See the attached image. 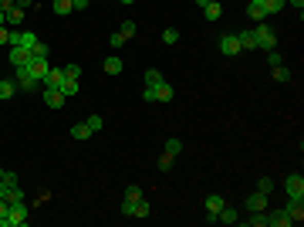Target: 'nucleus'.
Wrapping results in <instances>:
<instances>
[{
  "label": "nucleus",
  "instance_id": "46",
  "mask_svg": "<svg viewBox=\"0 0 304 227\" xmlns=\"http://www.w3.org/2000/svg\"><path fill=\"white\" fill-rule=\"evenodd\" d=\"M7 34H10V27H0V44L7 48Z\"/></svg>",
  "mask_w": 304,
  "mask_h": 227
},
{
  "label": "nucleus",
  "instance_id": "3",
  "mask_svg": "<svg viewBox=\"0 0 304 227\" xmlns=\"http://www.w3.org/2000/svg\"><path fill=\"white\" fill-rule=\"evenodd\" d=\"M284 190H288L291 200H304V177L301 173H291V177L284 180Z\"/></svg>",
  "mask_w": 304,
  "mask_h": 227
},
{
  "label": "nucleus",
  "instance_id": "48",
  "mask_svg": "<svg viewBox=\"0 0 304 227\" xmlns=\"http://www.w3.org/2000/svg\"><path fill=\"white\" fill-rule=\"evenodd\" d=\"M10 7H14V0H0V10H4V14H7Z\"/></svg>",
  "mask_w": 304,
  "mask_h": 227
},
{
  "label": "nucleus",
  "instance_id": "38",
  "mask_svg": "<svg viewBox=\"0 0 304 227\" xmlns=\"http://www.w3.org/2000/svg\"><path fill=\"white\" fill-rule=\"evenodd\" d=\"M173 166H176V163H173V156H169V153H162V156H159V170H162V173H169Z\"/></svg>",
  "mask_w": 304,
  "mask_h": 227
},
{
  "label": "nucleus",
  "instance_id": "11",
  "mask_svg": "<svg viewBox=\"0 0 304 227\" xmlns=\"http://www.w3.org/2000/svg\"><path fill=\"white\" fill-rule=\"evenodd\" d=\"M294 220L288 217V211H267V227H291Z\"/></svg>",
  "mask_w": 304,
  "mask_h": 227
},
{
  "label": "nucleus",
  "instance_id": "1",
  "mask_svg": "<svg viewBox=\"0 0 304 227\" xmlns=\"http://www.w3.org/2000/svg\"><path fill=\"white\" fill-rule=\"evenodd\" d=\"M14 81H17V92H37V85H41V81L31 75V68H27V65H17L14 68Z\"/></svg>",
  "mask_w": 304,
  "mask_h": 227
},
{
  "label": "nucleus",
  "instance_id": "28",
  "mask_svg": "<svg viewBox=\"0 0 304 227\" xmlns=\"http://www.w3.org/2000/svg\"><path fill=\"white\" fill-rule=\"evenodd\" d=\"M0 227H10V203H7V197L0 200Z\"/></svg>",
  "mask_w": 304,
  "mask_h": 227
},
{
  "label": "nucleus",
  "instance_id": "4",
  "mask_svg": "<svg viewBox=\"0 0 304 227\" xmlns=\"http://www.w3.org/2000/svg\"><path fill=\"white\" fill-rule=\"evenodd\" d=\"M220 55L233 58V55H243L240 41H237V34H220Z\"/></svg>",
  "mask_w": 304,
  "mask_h": 227
},
{
  "label": "nucleus",
  "instance_id": "49",
  "mask_svg": "<svg viewBox=\"0 0 304 227\" xmlns=\"http://www.w3.org/2000/svg\"><path fill=\"white\" fill-rule=\"evenodd\" d=\"M7 190H10V187H7V183H4V180H0V200L7 197Z\"/></svg>",
  "mask_w": 304,
  "mask_h": 227
},
{
  "label": "nucleus",
  "instance_id": "21",
  "mask_svg": "<svg viewBox=\"0 0 304 227\" xmlns=\"http://www.w3.org/2000/svg\"><path fill=\"white\" fill-rule=\"evenodd\" d=\"M203 14H206V21H220V17H223V4H216V0H210L206 7H203Z\"/></svg>",
  "mask_w": 304,
  "mask_h": 227
},
{
  "label": "nucleus",
  "instance_id": "27",
  "mask_svg": "<svg viewBox=\"0 0 304 227\" xmlns=\"http://www.w3.org/2000/svg\"><path fill=\"white\" fill-rule=\"evenodd\" d=\"M271 72H274V81H291V78H294L288 65H277V68H271Z\"/></svg>",
  "mask_w": 304,
  "mask_h": 227
},
{
  "label": "nucleus",
  "instance_id": "30",
  "mask_svg": "<svg viewBox=\"0 0 304 227\" xmlns=\"http://www.w3.org/2000/svg\"><path fill=\"white\" fill-rule=\"evenodd\" d=\"M159 81H162V75L156 72V68H149V72H145V89H156Z\"/></svg>",
  "mask_w": 304,
  "mask_h": 227
},
{
  "label": "nucleus",
  "instance_id": "35",
  "mask_svg": "<svg viewBox=\"0 0 304 227\" xmlns=\"http://www.w3.org/2000/svg\"><path fill=\"white\" fill-rule=\"evenodd\" d=\"M119 31L125 34L128 41H132V38H136V21H122V24H119Z\"/></svg>",
  "mask_w": 304,
  "mask_h": 227
},
{
  "label": "nucleus",
  "instance_id": "34",
  "mask_svg": "<svg viewBox=\"0 0 304 227\" xmlns=\"http://www.w3.org/2000/svg\"><path fill=\"white\" fill-rule=\"evenodd\" d=\"M21 200H24V190H21V183H17V187L7 190V203H21Z\"/></svg>",
  "mask_w": 304,
  "mask_h": 227
},
{
  "label": "nucleus",
  "instance_id": "33",
  "mask_svg": "<svg viewBox=\"0 0 304 227\" xmlns=\"http://www.w3.org/2000/svg\"><path fill=\"white\" fill-rule=\"evenodd\" d=\"M48 55H51V48L44 44V41H37V44L31 48V58H48Z\"/></svg>",
  "mask_w": 304,
  "mask_h": 227
},
{
  "label": "nucleus",
  "instance_id": "44",
  "mask_svg": "<svg viewBox=\"0 0 304 227\" xmlns=\"http://www.w3.org/2000/svg\"><path fill=\"white\" fill-rule=\"evenodd\" d=\"M71 7H74V10H88L91 0H71Z\"/></svg>",
  "mask_w": 304,
  "mask_h": 227
},
{
  "label": "nucleus",
  "instance_id": "9",
  "mask_svg": "<svg viewBox=\"0 0 304 227\" xmlns=\"http://www.w3.org/2000/svg\"><path fill=\"white\" fill-rule=\"evenodd\" d=\"M152 95H156V102H162V106H166V102H173V98H176V92H173V85H169V81H159V85L152 89Z\"/></svg>",
  "mask_w": 304,
  "mask_h": 227
},
{
  "label": "nucleus",
  "instance_id": "50",
  "mask_svg": "<svg viewBox=\"0 0 304 227\" xmlns=\"http://www.w3.org/2000/svg\"><path fill=\"white\" fill-rule=\"evenodd\" d=\"M0 27H7V14L4 10H0Z\"/></svg>",
  "mask_w": 304,
  "mask_h": 227
},
{
  "label": "nucleus",
  "instance_id": "25",
  "mask_svg": "<svg viewBox=\"0 0 304 227\" xmlns=\"http://www.w3.org/2000/svg\"><path fill=\"white\" fill-rule=\"evenodd\" d=\"M61 95H64V98L78 95V78H64V81H61Z\"/></svg>",
  "mask_w": 304,
  "mask_h": 227
},
{
  "label": "nucleus",
  "instance_id": "10",
  "mask_svg": "<svg viewBox=\"0 0 304 227\" xmlns=\"http://www.w3.org/2000/svg\"><path fill=\"white\" fill-rule=\"evenodd\" d=\"M64 102L68 98L61 95V89H44V106L48 109H64Z\"/></svg>",
  "mask_w": 304,
  "mask_h": 227
},
{
  "label": "nucleus",
  "instance_id": "17",
  "mask_svg": "<svg viewBox=\"0 0 304 227\" xmlns=\"http://www.w3.org/2000/svg\"><path fill=\"white\" fill-rule=\"evenodd\" d=\"M284 211H288V217L297 224V220H304V200H291L288 207H284Z\"/></svg>",
  "mask_w": 304,
  "mask_h": 227
},
{
  "label": "nucleus",
  "instance_id": "6",
  "mask_svg": "<svg viewBox=\"0 0 304 227\" xmlns=\"http://www.w3.org/2000/svg\"><path fill=\"white\" fill-rule=\"evenodd\" d=\"M247 17L254 21V24H264V21H267L264 4H260V0H247Z\"/></svg>",
  "mask_w": 304,
  "mask_h": 227
},
{
  "label": "nucleus",
  "instance_id": "2",
  "mask_svg": "<svg viewBox=\"0 0 304 227\" xmlns=\"http://www.w3.org/2000/svg\"><path fill=\"white\" fill-rule=\"evenodd\" d=\"M254 38H257V51L277 48V38H274V31H271L267 24H257V27H254Z\"/></svg>",
  "mask_w": 304,
  "mask_h": 227
},
{
  "label": "nucleus",
  "instance_id": "53",
  "mask_svg": "<svg viewBox=\"0 0 304 227\" xmlns=\"http://www.w3.org/2000/svg\"><path fill=\"white\" fill-rule=\"evenodd\" d=\"M0 177H4V166H0Z\"/></svg>",
  "mask_w": 304,
  "mask_h": 227
},
{
  "label": "nucleus",
  "instance_id": "20",
  "mask_svg": "<svg viewBox=\"0 0 304 227\" xmlns=\"http://www.w3.org/2000/svg\"><path fill=\"white\" fill-rule=\"evenodd\" d=\"M162 153H169V156H173V160H176V156L183 153V139L169 136V139H166V146H162Z\"/></svg>",
  "mask_w": 304,
  "mask_h": 227
},
{
  "label": "nucleus",
  "instance_id": "51",
  "mask_svg": "<svg viewBox=\"0 0 304 227\" xmlns=\"http://www.w3.org/2000/svg\"><path fill=\"white\" fill-rule=\"evenodd\" d=\"M193 4H196V7H206V4H210V0H193Z\"/></svg>",
  "mask_w": 304,
  "mask_h": 227
},
{
  "label": "nucleus",
  "instance_id": "19",
  "mask_svg": "<svg viewBox=\"0 0 304 227\" xmlns=\"http://www.w3.org/2000/svg\"><path fill=\"white\" fill-rule=\"evenodd\" d=\"M122 68H125V61H122L119 55H108V58H105V72H108V75H122Z\"/></svg>",
  "mask_w": 304,
  "mask_h": 227
},
{
  "label": "nucleus",
  "instance_id": "15",
  "mask_svg": "<svg viewBox=\"0 0 304 227\" xmlns=\"http://www.w3.org/2000/svg\"><path fill=\"white\" fill-rule=\"evenodd\" d=\"M7 55H10V65H27V61H31V48H10L7 51Z\"/></svg>",
  "mask_w": 304,
  "mask_h": 227
},
{
  "label": "nucleus",
  "instance_id": "18",
  "mask_svg": "<svg viewBox=\"0 0 304 227\" xmlns=\"http://www.w3.org/2000/svg\"><path fill=\"white\" fill-rule=\"evenodd\" d=\"M216 220H220V224H237V220H240V211H237V207H223V211L216 214Z\"/></svg>",
  "mask_w": 304,
  "mask_h": 227
},
{
  "label": "nucleus",
  "instance_id": "22",
  "mask_svg": "<svg viewBox=\"0 0 304 227\" xmlns=\"http://www.w3.org/2000/svg\"><path fill=\"white\" fill-rule=\"evenodd\" d=\"M88 136H91L88 122H74V126H71V139H78V143H85Z\"/></svg>",
  "mask_w": 304,
  "mask_h": 227
},
{
  "label": "nucleus",
  "instance_id": "52",
  "mask_svg": "<svg viewBox=\"0 0 304 227\" xmlns=\"http://www.w3.org/2000/svg\"><path fill=\"white\" fill-rule=\"evenodd\" d=\"M119 4H136V0H119Z\"/></svg>",
  "mask_w": 304,
  "mask_h": 227
},
{
  "label": "nucleus",
  "instance_id": "31",
  "mask_svg": "<svg viewBox=\"0 0 304 227\" xmlns=\"http://www.w3.org/2000/svg\"><path fill=\"white\" fill-rule=\"evenodd\" d=\"M71 10H74V7H71V0H54V14H58V17L71 14Z\"/></svg>",
  "mask_w": 304,
  "mask_h": 227
},
{
  "label": "nucleus",
  "instance_id": "12",
  "mask_svg": "<svg viewBox=\"0 0 304 227\" xmlns=\"http://www.w3.org/2000/svg\"><path fill=\"white\" fill-rule=\"evenodd\" d=\"M27 68H31V75H34V78H44V75H48V68H51V61H48V58H31V61H27Z\"/></svg>",
  "mask_w": 304,
  "mask_h": 227
},
{
  "label": "nucleus",
  "instance_id": "23",
  "mask_svg": "<svg viewBox=\"0 0 304 227\" xmlns=\"http://www.w3.org/2000/svg\"><path fill=\"white\" fill-rule=\"evenodd\" d=\"M149 214H152L149 200H145V197H139V200L132 203V217H149Z\"/></svg>",
  "mask_w": 304,
  "mask_h": 227
},
{
  "label": "nucleus",
  "instance_id": "32",
  "mask_svg": "<svg viewBox=\"0 0 304 227\" xmlns=\"http://www.w3.org/2000/svg\"><path fill=\"white\" fill-rule=\"evenodd\" d=\"M125 41H128V38H125V34H122V31H112V34H108V44H112L115 51H119L122 44H125Z\"/></svg>",
  "mask_w": 304,
  "mask_h": 227
},
{
  "label": "nucleus",
  "instance_id": "36",
  "mask_svg": "<svg viewBox=\"0 0 304 227\" xmlns=\"http://www.w3.org/2000/svg\"><path fill=\"white\" fill-rule=\"evenodd\" d=\"M176 41H179L176 27H166V31H162V44H176Z\"/></svg>",
  "mask_w": 304,
  "mask_h": 227
},
{
  "label": "nucleus",
  "instance_id": "24",
  "mask_svg": "<svg viewBox=\"0 0 304 227\" xmlns=\"http://www.w3.org/2000/svg\"><path fill=\"white\" fill-rule=\"evenodd\" d=\"M24 14H27V10L10 7V10H7V27H21V24H24Z\"/></svg>",
  "mask_w": 304,
  "mask_h": 227
},
{
  "label": "nucleus",
  "instance_id": "8",
  "mask_svg": "<svg viewBox=\"0 0 304 227\" xmlns=\"http://www.w3.org/2000/svg\"><path fill=\"white\" fill-rule=\"evenodd\" d=\"M41 81H44V89H61V81H64V68H54V65H51V68H48V75H44Z\"/></svg>",
  "mask_w": 304,
  "mask_h": 227
},
{
  "label": "nucleus",
  "instance_id": "39",
  "mask_svg": "<svg viewBox=\"0 0 304 227\" xmlns=\"http://www.w3.org/2000/svg\"><path fill=\"white\" fill-rule=\"evenodd\" d=\"M267 65H271V68H277V65H284V58H280L277 51L271 48V51H267Z\"/></svg>",
  "mask_w": 304,
  "mask_h": 227
},
{
  "label": "nucleus",
  "instance_id": "16",
  "mask_svg": "<svg viewBox=\"0 0 304 227\" xmlns=\"http://www.w3.org/2000/svg\"><path fill=\"white\" fill-rule=\"evenodd\" d=\"M17 95V81L14 78H0V102H7V98Z\"/></svg>",
  "mask_w": 304,
  "mask_h": 227
},
{
  "label": "nucleus",
  "instance_id": "43",
  "mask_svg": "<svg viewBox=\"0 0 304 227\" xmlns=\"http://www.w3.org/2000/svg\"><path fill=\"white\" fill-rule=\"evenodd\" d=\"M0 180H4L7 187H17V173H10V170H4V177H0Z\"/></svg>",
  "mask_w": 304,
  "mask_h": 227
},
{
  "label": "nucleus",
  "instance_id": "29",
  "mask_svg": "<svg viewBox=\"0 0 304 227\" xmlns=\"http://www.w3.org/2000/svg\"><path fill=\"white\" fill-rule=\"evenodd\" d=\"M284 7H288V0H264L267 14H277V10H284Z\"/></svg>",
  "mask_w": 304,
  "mask_h": 227
},
{
  "label": "nucleus",
  "instance_id": "45",
  "mask_svg": "<svg viewBox=\"0 0 304 227\" xmlns=\"http://www.w3.org/2000/svg\"><path fill=\"white\" fill-rule=\"evenodd\" d=\"M14 7H21V10H31V7H34V0H14Z\"/></svg>",
  "mask_w": 304,
  "mask_h": 227
},
{
  "label": "nucleus",
  "instance_id": "47",
  "mask_svg": "<svg viewBox=\"0 0 304 227\" xmlns=\"http://www.w3.org/2000/svg\"><path fill=\"white\" fill-rule=\"evenodd\" d=\"M288 4H291V7L297 10V14H301V10H304V0H288Z\"/></svg>",
  "mask_w": 304,
  "mask_h": 227
},
{
  "label": "nucleus",
  "instance_id": "41",
  "mask_svg": "<svg viewBox=\"0 0 304 227\" xmlns=\"http://www.w3.org/2000/svg\"><path fill=\"white\" fill-rule=\"evenodd\" d=\"M64 78H81V68L78 65H64Z\"/></svg>",
  "mask_w": 304,
  "mask_h": 227
},
{
  "label": "nucleus",
  "instance_id": "37",
  "mask_svg": "<svg viewBox=\"0 0 304 227\" xmlns=\"http://www.w3.org/2000/svg\"><path fill=\"white\" fill-rule=\"evenodd\" d=\"M257 190L271 197V194H274V180H271V177H260V183H257Z\"/></svg>",
  "mask_w": 304,
  "mask_h": 227
},
{
  "label": "nucleus",
  "instance_id": "40",
  "mask_svg": "<svg viewBox=\"0 0 304 227\" xmlns=\"http://www.w3.org/2000/svg\"><path fill=\"white\" fill-rule=\"evenodd\" d=\"M139 197H142V187H136V183L125 187V200H139Z\"/></svg>",
  "mask_w": 304,
  "mask_h": 227
},
{
  "label": "nucleus",
  "instance_id": "7",
  "mask_svg": "<svg viewBox=\"0 0 304 227\" xmlns=\"http://www.w3.org/2000/svg\"><path fill=\"white\" fill-rule=\"evenodd\" d=\"M27 224V207L24 200L21 203H10V227H24Z\"/></svg>",
  "mask_w": 304,
  "mask_h": 227
},
{
  "label": "nucleus",
  "instance_id": "26",
  "mask_svg": "<svg viewBox=\"0 0 304 227\" xmlns=\"http://www.w3.org/2000/svg\"><path fill=\"white\" fill-rule=\"evenodd\" d=\"M243 224H250V227H267V211H254V217H243Z\"/></svg>",
  "mask_w": 304,
  "mask_h": 227
},
{
  "label": "nucleus",
  "instance_id": "42",
  "mask_svg": "<svg viewBox=\"0 0 304 227\" xmlns=\"http://www.w3.org/2000/svg\"><path fill=\"white\" fill-rule=\"evenodd\" d=\"M85 122H88V129H91V132H98V129H102V115H88Z\"/></svg>",
  "mask_w": 304,
  "mask_h": 227
},
{
  "label": "nucleus",
  "instance_id": "13",
  "mask_svg": "<svg viewBox=\"0 0 304 227\" xmlns=\"http://www.w3.org/2000/svg\"><path fill=\"white\" fill-rule=\"evenodd\" d=\"M223 207H226V200H223L220 194H210V197H206V214H210V220H216V214L223 211Z\"/></svg>",
  "mask_w": 304,
  "mask_h": 227
},
{
  "label": "nucleus",
  "instance_id": "5",
  "mask_svg": "<svg viewBox=\"0 0 304 227\" xmlns=\"http://www.w3.org/2000/svg\"><path fill=\"white\" fill-rule=\"evenodd\" d=\"M243 211L254 214V211H267V194H260V190H254V194L243 197Z\"/></svg>",
  "mask_w": 304,
  "mask_h": 227
},
{
  "label": "nucleus",
  "instance_id": "14",
  "mask_svg": "<svg viewBox=\"0 0 304 227\" xmlns=\"http://www.w3.org/2000/svg\"><path fill=\"white\" fill-rule=\"evenodd\" d=\"M237 41H240L243 51H257V38H254V27H243L240 34H237Z\"/></svg>",
  "mask_w": 304,
  "mask_h": 227
}]
</instances>
